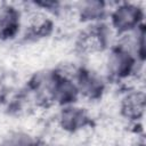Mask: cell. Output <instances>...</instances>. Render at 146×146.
Returning <instances> with one entry per match:
<instances>
[{"instance_id":"obj_1","label":"cell","mask_w":146,"mask_h":146,"mask_svg":"<svg viewBox=\"0 0 146 146\" xmlns=\"http://www.w3.org/2000/svg\"><path fill=\"white\" fill-rule=\"evenodd\" d=\"M117 9L119 10L115 14V21L117 22V25H122L127 27V26H131L132 24L136 23V21H138L139 8H136L135 6H130V5H124Z\"/></svg>"},{"instance_id":"obj_2","label":"cell","mask_w":146,"mask_h":146,"mask_svg":"<svg viewBox=\"0 0 146 146\" xmlns=\"http://www.w3.org/2000/svg\"><path fill=\"white\" fill-rule=\"evenodd\" d=\"M14 8L5 6L0 8V32L3 33L8 29L13 30L16 23V13Z\"/></svg>"}]
</instances>
